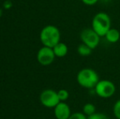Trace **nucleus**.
I'll return each instance as SVG.
<instances>
[{
	"label": "nucleus",
	"mask_w": 120,
	"mask_h": 119,
	"mask_svg": "<svg viewBox=\"0 0 120 119\" xmlns=\"http://www.w3.org/2000/svg\"><path fill=\"white\" fill-rule=\"evenodd\" d=\"M77 82L82 87L92 89L96 87L100 81L97 73L90 68H84L81 69L77 74Z\"/></svg>",
	"instance_id": "nucleus-2"
},
{
	"label": "nucleus",
	"mask_w": 120,
	"mask_h": 119,
	"mask_svg": "<svg viewBox=\"0 0 120 119\" xmlns=\"http://www.w3.org/2000/svg\"><path fill=\"white\" fill-rule=\"evenodd\" d=\"M54 115L56 119H68L71 115V110L65 102L60 101L54 108Z\"/></svg>",
	"instance_id": "nucleus-8"
},
{
	"label": "nucleus",
	"mask_w": 120,
	"mask_h": 119,
	"mask_svg": "<svg viewBox=\"0 0 120 119\" xmlns=\"http://www.w3.org/2000/svg\"><path fill=\"white\" fill-rule=\"evenodd\" d=\"M40 41L45 47L53 48L60 42V32L58 28L49 25L43 28L40 32Z\"/></svg>",
	"instance_id": "nucleus-1"
},
{
	"label": "nucleus",
	"mask_w": 120,
	"mask_h": 119,
	"mask_svg": "<svg viewBox=\"0 0 120 119\" xmlns=\"http://www.w3.org/2000/svg\"><path fill=\"white\" fill-rule=\"evenodd\" d=\"M92 28L100 37H105L109 29L111 28V20L109 16L105 12L96 13L92 18Z\"/></svg>",
	"instance_id": "nucleus-3"
},
{
	"label": "nucleus",
	"mask_w": 120,
	"mask_h": 119,
	"mask_svg": "<svg viewBox=\"0 0 120 119\" xmlns=\"http://www.w3.org/2000/svg\"><path fill=\"white\" fill-rule=\"evenodd\" d=\"M107 41L110 43H116L120 39V32L117 29L110 28L105 36Z\"/></svg>",
	"instance_id": "nucleus-10"
},
{
	"label": "nucleus",
	"mask_w": 120,
	"mask_h": 119,
	"mask_svg": "<svg viewBox=\"0 0 120 119\" xmlns=\"http://www.w3.org/2000/svg\"><path fill=\"white\" fill-rule=\"evenodd\" d=\"M113 112L117 119H120V99L115 102L114 107H113Z\"/></svg>",
	"instance_id": "nucleus-14"
},
{
	"label": "nucleus",
	"mask_w": 120,
	"mask_h": 119,
	"mask_svg": "<svg viewBox=\"0 0 120 119\" xmlns=\"http://www.w3.org/2000/svg\"><path fill=\"white\" fill-rule=\"evenodd\" d=\"M80 38L82 43L87 45L93 50L99 45L101 37L92 28H87L82 30L80 33Z\"/></svg>",
	"instance_id": "nucleus-5"
},
{
	"label": "nucleus",
	"mask_w": 120,
	"mask_h": 119,
	"mask_svg": "<svg viewBox=\"0 0 120 119\" xmlns=\"http://www.w3.org/2000/svg\"><path fill=\"white\" fill-rule=\"evenodd\" d=\"M68 119H87V117L83 113L76 112V113H71L70 117Z\"/></svg>",
	"instance_id": "nucleus-16"
},
{
	"label": "nucleus",
	"mask_w": 120,
	"mask_h": 119,
	"mask_svg": "<svg viewBox=\"0 0 120 119\" xmlns=\"http://www.w3.org/2000/svg\"><path fill=\"white\" fill-rule=\"evenodd\" d=\"M52 49L54 51L56 57H65L67 55V53H68V47H67V45L65 43H61V42L57 43Z\"/></svg>",
	"instance_id": "nucleus-9"
},
{
	"label": "nucleus",
	"mask_w": 120,
	"mask_h": 119,
	"mask_svg": "<svg viewBox=\"0 0 120 119\" xmlns=\"http://www.w3.org/2000/svg\"><path fill=\"white\" fill-rule=\"evenodd\" d=\"M57 95H58V97L60 99V101H64L68 100L69 96H70V94H69V91L65 89H60L57 91Z\"/></svg>",
	"instance_id": "nucleus-13"
},
{
	"label": "nucleus",
	"mask_w": 120,
	"mask_h": 119,
	"mask_svg": "<svg viewBox=\"0 0 120 119\" xmlns=\"http://www.w3.org/2000/svg\"><path fill=\"white\" fill-rule=\"evenodd\" d=\"M87 119H109L107 116L103 113H94L93 114L87 117Z\"/></svg>",
	"instance_id": "nucleus-15"
},
{
	"label": "nucleus",
	"mask_w": 120,
	"mask_h": 119,
	"mask_svg": "<svg viewBox=\"0 0 120 119\" xmlns=\"http://www.w3.org/2000/svg\"><path fill=\"white\" fill-rule=\"evenodd\" d=\"M40 102L46 108H55L60 102L57 91L52 89L44 90L40 95Z\"/></svg>",
	"instance_id": "nucleus-6"
},
{
	"label": "nucleus",
	"mask_w": 120,
	"mask_h": 119,
	"mask_svg": "<svg viewBox=\"0 0 120 119\" xmlns=\"http://www.w3.org/2000/svg\"><path fill=\"white\" fill-rule=\"evenodd\" d=\"M56 58L55 53L52 48L43 46L38 50L37 53V60L38 62L42 65H49L54 61Z\"/></svg>",
	"instance_id": "nucleus-7"
},
{
	"label": "nucleus",
	"mask_w": 120,
	"mask_h": 119,
	"mask_svg": "<svg viewBox=\"0 0 120 119\" xmlns=\"http://www.w3.org/2000/svg\"><path fill=\"white\" fill-rule=\"evenodd\" d=\"M82 113L87 117L90 116V115L93 114L94 113H96V106L93 104L91 103L85 104L83 105V108H82Z\"/></svg>",
	"instance_id": "nucleus-12"
},
{
	"label": "nucleus",
	"mask_w": 120,
	"mask_h": 119,
	"mask_svg": "<svg viewBox=\"0 0 120 119\" xmlns=\"http://www.w3.org/2000/svg\"><path fill=\"white\" fill-rule=\"evenodd\" d=\"M96 94L101 98H110L114 95L116 90L115 85L109 80H100L94 87Z\"/></svg>",
	"instance_id": "nucleus-4"
},
{
	"label": "nucleus",
	"mask_w": 120,
	"mask_h": 119,
	"mask_svg": "<svg viewBox=\"0 0 120 119\" xmlns=\"http://www.w3.org/2000/svg\"><path fill=\"white\" fill-rule=\"evenodd\" d=\"M77 51H78V54L81 56H89L91 54H92V49L91 47H89L87 45L84 44V43H82V44L79 45L77 48Z\"/></svg>",
	"instance_id": "nucleus-11"
},
{
	"label": "nucleus",
	"mask_w": 120,
	"mask_h": 119,
	"mask_svg": "<svg viewBox=\"0 0 120 119\" xmlns=\"http://www.w3.org/2000/svg\"><path fill=\"white\" fill-rule=\"evenodd\" d=\"M82 2V3L87 6H93L97 3L99 0H81Z\"/></svg>",
	"instance_id": "nucleus-17"
}]
</instances>
